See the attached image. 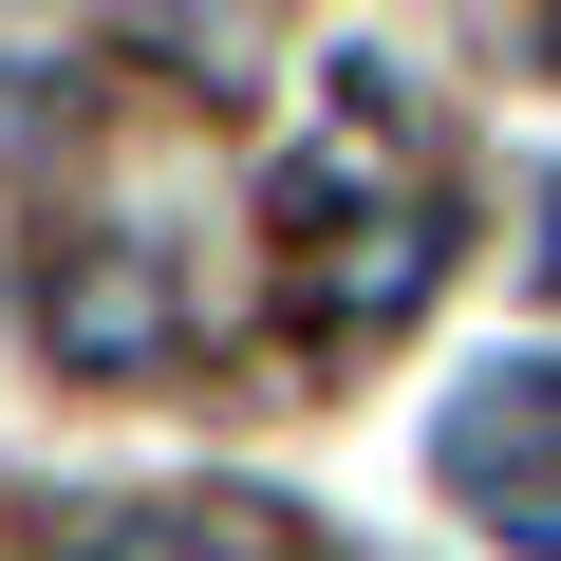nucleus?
<instances>
[{
    "mask_svg": "<svg viewBox=\"0 0 561 561\" xmlns=\"http://www.w3.org/2000/svg\"><path fill=\"white\" fill-rule=\"evenodd\" d=\"M38 356H57V375H150V356H187V262H169L150 225H76V243L38 262Z\"/></svg>",
    "mask_w": 561,
    "mask_h": 561,
    "instance_id": "nucleus-1",
    "label": "nucleus"
},
{
    "mask_svg": "<svg viewBox=\"0 0 561 561\" xmlns=\"http://www.w3.org/2000/svg\"><path fill=\"white\" fill-rule=\"evenodd\" d=\"M280 280H300V319H319V337H393V319L431 300V280H449V206L412 187V206H375V225H337V243H300Z\"/></svg>",
    "mask_w": 561,
    "mask_h": 561,
    "instance_id": "nucleus-2",
    "label": "nucleus"
},
{
    "mask_svg": "<svg viewBox=\"0 0 561 561\" xmlns=\"http://www.w3.org/2000/svg\"><path fill=\"white\" fill-rule=\"evenodd\" d=\"M431 468L486 505V486H524V468H561V375L542 356H505V375H468V412L431 431Z\"/></svg>",
    "mask_w": 561,
    "mask_h": 561,
    "instance_id": "nucleus-3",
    "label": "nucleus"
},
{
    "mask_svg": "<svg viewBox=\"0 0 561 561\" xmlns=\"http://www.w3.org/2000/svg\"><path fill=\"white\" fill-rule=\"evenodd\" d=\"M280 524H243V505H113V524H76V561H262Z\"/></svg>",
    "mask_w": 561,
    "mask_h": 561,
    "instance_id": "nucleus-4",
    "label": "nucleus"
},
{
    "mask_svg": "<svg viewBox=\"0 0 561 561\" xmlns=\"http://www.w3.org/2000/svg\"><path fill=\"white\" fill-rule=\"evenodd\" d=\"M486 542H524V561H561V468H524V486H486Z\"/></svg>",
    "mask_w": 561,
    "mask_h": 561,
    "instance_id": "nucleus-5",
    "label": "nucleus"
},
{
    "mask_svg": "<svg viewBox=\"0 0 561 561\" xmlns=\"http://www.w3.org/2000/svg\"><path fill=\"white\" fill-rule=\"evenodd\" d=\"M524 262H542V280H561V187H542V243H524Z\"/></svg>",
    "mask_w": 561,
    "mask_h": 561,
    "instance_id": "nucleus-6",
    "label": "nucleus"
},
{
    "mask_svg": "<svg viewBox=\"0 0 561 561\" xmlns=\"http://www.w3.org/2000/svg\"><path fill=\"white\" fill-rule=\"evenodd\" d=\"M524 57H561V20H542V38H524Z\"/></svg>",
    "mask_w": 561,
    "mask_h": 561,
    "instance_id": "nucleus-7",
    "label": "nucleus"
}]
</instances>
